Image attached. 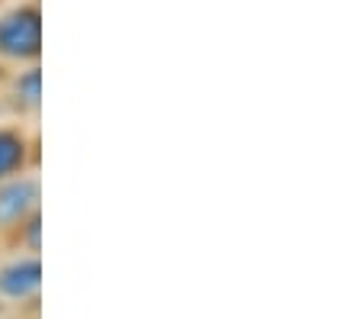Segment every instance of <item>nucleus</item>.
Masks as SVG:
<instances>
[{
  "instance_id": "f257e3e1",
  "label": "nucleus",
  "mask_w": 360,
  "mask_h": 319,
  "mask_svg": "<svg viewBox=\"0 0 360 319\" xmlns=\"http://www.w3.org/2000/svg\"><path fill=\"white\" fill-rule=\"evenodd\" d=\"M42 49V20L36 7H20L0 16V55L4 58H36Z\"/></svg>"
},
{
  "instance_id": "f03ea898",
  "label": "nucleus",
  "mask_w": 360,
  "mask_h": 319,
  "mask_svg": "<svg viewBox=\"0 0 360 319\" xmlns=\"http://www.w3.org/2000/svg\"><path fill=\"white\" fill-rule=\"evenodd\" d=\"M42 284V265L36 255L30 258H13L0 268V296L4 300H30Z\"/></svg>"
},
{
  "instance_id": "7ed1b4c3",
  "label": "nucleus",
  "mask_w": 360,
  "mask_h": 319,
  "mask_svg": "<svg viewBox=\"0 0 360 319\" xmlns=\"http://www.w3.org/2000/svg\"><path fill=\"white\" fill-rule=\"evenodd\" d=\"M39 184L32 177H16V181L0 184V226L20 223L26 213L36 210Z\"/></svg>"
},
{
  "instance_id": "20e7f679",
  "label": "nucleus",
  "mask_w": 360,
  "mask_h": 319,
  "mask_svg": "<svg viewBox=\"0 0 360 319\" xmlns=\"http://www.w3.org/2000/svg\"><path fill=\"white\" fill-rule=\"evenodd\" d=\"M26 161V139L16 130H0V181L16 175Z\"/></svg>"
},
{
  "instance_id": "39448f33",
  "label": "nucleus",
  "mask_w": 360,
  "mask_h": 319,
  "mask_svg": "<svg viewBox=\"0 0 360 319\" xmlns=\"http://www.w3.org/2000/svg\"><path fill=\"white\" fill-rule=\"evenodd\" d=\"M16 97L26 106L39 104V97H42V75H39V68H30L26 75L16 77Z\"/></svg>"
},
{
  "instance_id": "423d86ee",
  "label": "nucleus",
  "mask_w": 360,
  "mask_h": 319,
  "mask_svg": "<svg viewBox=\"0 0 360 319\" xmlns=\"http://www.w3.org/2000/svg\"><path fill=\"white\" fill-rule=\"evenodd\" d=\"M30 242H32V249L39 245V220L32 216V223H30Z\"/></svg>"
}]
</instances>
